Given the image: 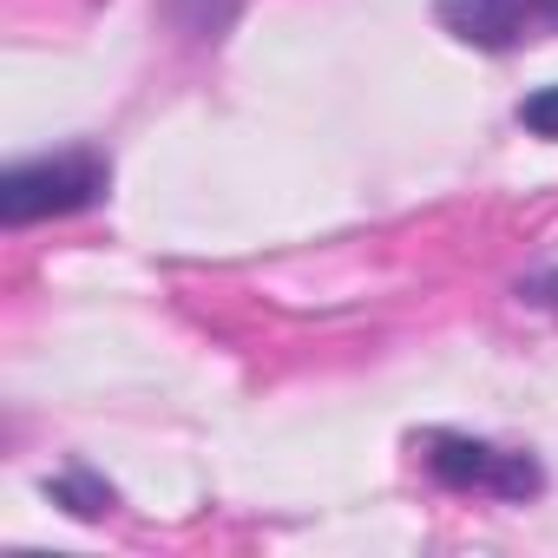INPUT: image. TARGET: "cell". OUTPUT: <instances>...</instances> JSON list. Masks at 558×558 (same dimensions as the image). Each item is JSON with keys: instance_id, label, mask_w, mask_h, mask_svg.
<instances>
[{"instance_id": "obj_3", "label": "cell", "mask_w": 558, "mask_h": 558, "mask_svg": "<svg viewBox=\"0 0 558 558\" xmlns=\"http://www.w3.org/2000/svg\"><path fill=\"white\" fill-rule=\"evenodd\" d=\"M434 21L473 53H519L532 40H558V0H434Z\"/></svg>"}, {"instance_id": "obj_2", "label": "cell", "mask_w": 558, "mask_h": 558, "mask_svg": "<svg viewBox=\"0 0 558 558\" xmlns=\"http://www.w3.org/2000/svg\"><path fill=\"white\" fill-rule=\"evenodd\" d=\"M106 197H112V158L99 145H60V151H40V158H21L0 171V223L8 230L86 217Z\"/></svg>"}, {"instance_id": "obj_4", "label": "cell", "mask_w": 558, "mask_h": 558, "mask_svg": "<svg viewBox=\"0 0 558 558\" xmlns=\"http://www.w3.org/2000/svg\"><path fill=\"white\" fill-rule=\"evenodd\" d=\"M40 493H47V506H53V512L80 519V525H99V519H112V512L125 506V493H119L99 466H86V460H66L60 473H47V480H40Z\"/></svg>"}, {"instance_id": "obj_1", "label": "cell", "mask_w": 558, "mask_h": 558, "mask_svg": "<svg viewBox=\"0 0 558 558\" xmlns=\"http://www.w3.org/2000/svg\"><path fill=\"white\" fill-rule=\"evenodd\" d=\"M421 473L447 493H480V499H499V506H532L551 480H545V460L532 447H506V440H486V434H466V427H421L408 434Z\"/></svg>"}, {"instance_id": "obj_7", "label": "cell", "mask_w": 558, "mask_h": 558, "mask_svg": "<svg viewBox=\"0 0 558 558\" xmlns=\"http://www.w3.org/2000/svg\"><path fill=\"white\" fill-rule=\"evenodd\" d=\"M512 296H519L525 310H545V316H558V263H538V269H525L519 283H512Z\"/></svg>"}, {"instance_id": "obj_6", "label": "cell", "mask_w": 558, "mask_h": 558, "mask_svg": "<svg viewBox=\"0 0 558 558\" xmlns=\"http://www.w3.org/2000/svg\"><path fill=\"white\" fill-rule=\"evenodd\" d=\"M512 119L532 132V138H545V145H558V80L551 86H532L519 106H512Z\"/></svg>"}, {"instance_id": "obj_5", "label": "cell", "mask_w": 558, "mask_h": 558, "mask_svg": "<svg viewBox=\"0 0 558 558\" xmlns=\"http://www.w3.org/2000/svg\"><path fill=\"white\" fill-rule=\"evenodd\" d=\"M165 21L191 47H223L230 27L243 21V0H165Z\"/></svg>"}]
</instances>
